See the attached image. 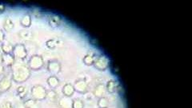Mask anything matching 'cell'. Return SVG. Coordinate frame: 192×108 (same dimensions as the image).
Here are the masks:
<instances>
[{"label":"cell","instance_id":"6da1fadb","mask_svg":"<svg viewBox=\"0 0 192 108\" xmlns=\"http://www.w3.org/2000/svg\"><path fill=\"white\" fill-rule=\"evenodd\" d=\"M31 76V70L28 67L21 65L14 68L12 74V79L14 82H23L29 79Z\"/></svg>","mask_w":192,"mask_h":108},{"label":"cell","instance_id":"7a4b0ae2","mask_svg":"<svg viewBox=\"0 0 192 108\" xmlns=\"http://www.w3.org/2000/svg\"><path fill=\"white\" fill-rule=\"evenodd\" d=\"M31 95L34 100H43L46 98V90L41 85H35L31 88Z\"/></svg>","mask_w":192,"mask_h":108},{"label":"cell","instance_id":"3957f363","mask_svg":"<svg viewBox=\"0 0 192 108\" xmlns=\"http://www.w3.org/2000/svg\"><path fill=\"white\" fill-rule=\"evenodd\" d=\"M44 63H43V58L40 55H34L32 56L31 59L29 60L28 65L29 68L31 70H39L43 67Z\"/></svg>","mask_w":192,"mask_h":108},{"label":"cell","instance_id":"277c9868","mask_svg":"<svg viewBox=\"0 0 192 108\" xmlns=\"http://www.w3.org/2000/svg\"><path fill=\"white\" fill-rule=\"evenodd\" d=\"M109 59L106 58L105 55L98 56L97 58H95L94 65L95 67L99 70H106L109 67Z\"/></svg>","mask_w":192,"mask_h":108},{"label":"cell","instance_id":"5b68a950","mask_svg":"<svg viewBox=\"0 0 192 108\" xmlns=\"http://www.w3.org/2000/svg\"><path fill=\"white\" fill-rule=\"evenodd\" d=\"M13 55L14 58H19V59H24L27 55L26 49L23 44H17L14 47L13 49Z\"/></svg>","mask_w":192,"mask_h":108},{"label":"cell","instance_id":"8992f818","mask_svg":"<svg viewBox=\"0 0 192 108\" xmlns=\"http://www.w3.org/2000/svg\"><path fill=\"white\" fill-rule=\"evenodd\" d=\"M74 88H75V91L79 93L84 94L88 91V83L83 79H79L76 81L74 85Z\"/></svg>","mask_w":192,"mask_h":108},{"label":"cell","instance_id":"52a82bcc","mask_svg":"<svg viewBox=\"0 0 192 108\" xmlns=\"http://www.w3.org/2000/svg\"><path fill=\"white\" fill-rule=\"evenodd\" d=\"M47 68H48L49 71H50L51 73L54 74V75H56V74L60 72L61 65L59 62L53 60V61L49 62Z\"/></svg>","mask_w":192,"mask_h":108},{"label":"cell","instance_id":"ba28073f","mask_svg":"<svg viewBox=\"0 0 192 108\" xmlns=\"http://www.w3.org/2000/svg\"><path fill=\"white\" fill-rule=\"evenodd\" d=\"M14 56L13 54H4L2 57V64L6 67H11L14 64Z\"/></svg>","mask_w":192,"mask_h":108},{"label":"cell","instance_id":"9c48e42d","mask_svg":"<svg viewBox=\"0 0 192 108\" xmlns=\"http://www.w3.org/2000/svg\"><path fill=\"white\" fill-rule=\"evenodd\" d=\"M11 79L7 77V76H5L0 81V90H2L3 91H8L9 89L11 88Z\"/></svg>","mask_w":192,"mask_h":108},{"label":"cell","instance_id":"30bf717a","mask_svg":"<svg viewBox=\"0 0 192 108\" xmlns=\"http://www.w3.org/2000/svg\"><path fill=\"white\" fill-rule=\"evenodd\" d=\"M72 102L73 100L71 99V97L64 96L59 99V104L62 108H72Z\"/></svg>","mask_w":192,"mask_h":108},{"label":"cell","instance_id":"8fae6325","mask_svg":"<svg viewBox=\"0 0 192 108\" xmlns=\"http://www.w3.org/2000/svg\"><path fill=\"white\" fill-rule=\"evenodd\" d=\"M106 92V87L103 84V83H99L98 84L95 88L94 91V95L98 98H102L104 95V94Z\"/></svg>","mask_w":192,"mask_h":108},{"label":"cell","instance_id":"7c38bea8","mask_svg":"<svg viewBox=\"0 0 192 108\" xmlns=\"http://www.w3.org/2000/svg\"><path fill=\"white\" fill-rule=\"evenodd\" d=\"M75 91V88H74V86L70 84V83L66 84L63 88V93L64 94V96L71 97Z\"/></svg>","mask_w":192,"mask_h":108},{"label":"cell","instance_id":"4fadbf2b","mask_svg":"<svg viewBox=\"0 0 192 108\" xmlns=\"http://www.w3.org/2000/svg\"><path fill=\"white\" fill-rule=\"evenodd\" d=\"M60 23L61 18L59 15H53L49 18V24H50L52 27H57V26H59Z\"/></svg>","mask_w":192,"mask_h":108},{"label":"cell","instance_id":"5bb4252c","mask_svg":"<svg viewBox=\"0 0 192 108\" xmlns=\"http://www.w3.org/2000/svg\"><path fill=\"white\" fill-rule=\"evenodd\" d=\"M47 83L52 89H55L59 85V80L55 75L51 76L47 79Z\"/></svg>","mask_w":192,"mask_h":108},{"label":"cell","instance_id":"9a60e30c","mask_svg":"<svg viewBox=\"0 0 192 108\" xmlns=\"http://www.w3.org/2000/svg\"><path fill=\"white\" fill-rule=\"evenodd\" d=\"M117 82L114 81V80H110V81H108L107 83H106V90L108 91L109 93H114V92H115V91L117 90Z\"/></svg>","mask_w":192,"mask_h":108},{"label":"cell","instance_id":"2e32d148","mask_svg":"<svg viewBox=\"0 0 192 108\" xmlns=\"http://www.w3.org/2000/svg\"><path fill=\"white\" fill-rule=\"evenodd\" d=\"M1 49L3 50V52H4V54H12L14 47H13L10 43L6 42V43H3L2 44Z\"/></svg>","mask_w":192,"mask_h":108},{"label":"cell","instance_id":"e0dca14e","mask_svg":"<svg viewBox=\"0 0 192 108\" xmlns=\"http://www.w3.org/2000/svg\"><path fill=\"white\" fill-rule=\"evenodd\" d=\"M95 56L92 54H88L86 55L84 58H83V63L87 66H91V65L94 64V62H95Z\"/></svg>","mask_w":192,"mask_h":108},{"label":"cell","instance_id":"ac0fdd59","mask_svg":"<svg viewBox=\"0 0 192 108\" xmlns=\"http://www.w3.org/2000/svg\"><path fill=\"white\" fill-rule=\"evenodd\" d=\"M19 36L23 39H25V40H31L32 38H33V34L30 31L24 30V31H22L19 33Z\"/></svg>","mask_w":192,"mask_h":108},{"label":"cell","instance_id":"d6986e66","mask_svg":"<svg viewBox=\"0 0 192 108\" xmlns=\"http://www.w3.org/2000/svg\"><path fill=\"white\" fill-rule=\"evenodd\" d=\"M21 24L25 27H29L31 25V15H26L25 16H23V18L20 21Z\"/></svg>","mask_w":192,"mask_h":108},{"label":"cell","instance_id":"ffe728a7","mask_svg":"<svg viewBox=\"0 0 192 108\" xmlns=\"http://www.w3.org/2000/svg\"><path fill=\"white\" fill-rule=\"evenodd\" d=\"M98 107L99 108H108L109 107V101L105 97H102L98 102Z\"/></svg>","mask_w":192,"mask_h":108},{"label":"cell","instance_id":"44dd1931","mask_svg":"<svg viewBox=\"0 0 192 108\" xmlns=\"http://www.w3.org/2000/svg\"><path fill=\"white\" fill-rule=\"evenodd\" d=\"M4 29L6 30V31H11L13 28H14V23L12 22V20L11 18H7L6 20H5V23H4Z\"/></svg>","mask_w":192,"mask_h":108},{"label":"cell","instance_id":"7402d4cb","mask_svg":"<svg viewBox=\"0 0 192 108\" xmlns=\"http://www.w3.org/2000/svg\"><path fill=\"white\" fill-rule=\"evenodd\" d=\"M60 42V40H58V39H50L48 41H46V45L49 48H55L59 46Z\"/></svg>","mask_w":192,"mask_h":108},{"label":"cell","instance_id":"603a6c76","mask_svg":"<svg viewBox=\"0 0 192 108\" xmlns=\"http://www.w3.org/2000/svg\"><path fill=\"white\" fill-rule=\"evenodd\" d=\"M84 107V102L81 99H76L73 100L72 102V108H83Z\"/></svg>","mask_w":192,"mask_h":108},{"label":"cell","instance_id":"cb8c5ba5","mask_svg":"<svg viewBox=\"0 0 192 108\" xmlns=\"http://www.w3.org/2000/svg\"><path fill=\"white\" fill-rule=\"evenodd\" d=\"M56 95H57V94L55 93L54 90L46 91V98H48L49 99L51 100V101H53V100L55 99Z\"/></svg>","mask_w":192,"mask_h":108},{"label":"cell","instance_id":"d4e9b609","mask_svg":"<svg viewBox=\"0 0 192 108\" xmlns=\"http://www.w3.org/2000/svg\"><path fill=\"white\" fill-rule=\"evenodd\" d=\"M34 104H35V100L29 99L25 102V107H26V108H31Z\"/></svg>","mask_w":192,"mask_h":108},{"label":"cell","instance_id":"484cf974","mask_svg":"<svg viewBox=\"0 0 192 108\" xmlns=\"http://www.w3.org/2000/svg\"><path fill=\"white\" fill-rule=\"evenodd\" d=\"M1 108H13V106L11 105V103L9 102H4L3 104H2Z\"/></svg>","mask_w":192,"mask_h":108},{"label":"cell","instance_id":"4316f807","mask_svg":"<svg viewBox=\"0 0 192 108\" xmlns=\"http://www.w3.org/2000/svg\"><path fill=\"white\" fill-rule=\"evenodd\" d=\"M17 91L19 94H23V93H25L26 90H25V87H19L18 88Z\"/></svg>","mask_w":192,"mask_h":108},{"label":"cell","instance_id":"83f0119b","mask_svg":"<svg viewBox=\"0 0 192 108\" xmlns=\"http://www.w3.org/2000/svg\"><path fill=\"white\" fill-rule=\"evenodd\" d=\"M4 37H5V35H4V33L2 31V30H0V43L3 41V39H4Z\"/></svg>","mask_w":192,"mask_h":108},{"label":"cell","instance_id":"f1b7e54d","mask_svg":"<svg viewBox=\"0 0 192 108\" xmlns=\"http://www.w3.org/2000/svg\"><path fill=\"white\" fill-rule=\"evenodd\" d=\"M5 9H6V7L4 6V4L0 3V13H3V12L5 11Z\"/></svg>","mask_w":192,"mask_h":108},{"label":"cell","instance_id":"f546056e","mask_svg":"<svg viewBox=\"0 0 192 108\" xmlns=\"http://www.w3.org/2000/svg\"><path fill=\"white\" fill-rule=\"evenodd\" d=\"M3 69H4V68H3V65L2 64V63H0V75L3 74Z\"/></svg>","mask_w":192,"mask_h":108},{"label":"cell","instance_id":"4dcf8cb0","mask_svg":"<svg viewBox=\"0 0 192 108\" xmlns=\"http://www.w3.org/2000/svg\"><path fill=\"white\" fill-rule=\"evenodd\" d=\"M3 50L0 48V63H2V57H3Z\"/></svg>","mask_w":192,"mask_h":108},{"label":"cell","instance_id":"1f68e13d","mask_svg":"<svg viewBox=\"0 0 192 108\" xmlns=\"http://www.w3.org/2000/svg\"><path fill=\"white\" fill-rule=\"evenodd\" d=\"M0 95H1V90H0Z\"/></svg>","mask_w":192,"mask_h":108}]
</instances>
